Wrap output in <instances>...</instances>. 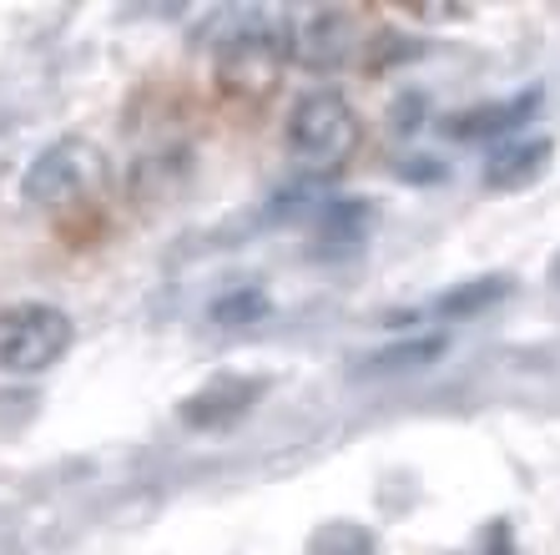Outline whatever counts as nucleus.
Instances as JSON below:
<instances>
[{
  "label": "nucleus",
  "mask_w": 560,
  "mask_h": 555,
  "mask_svg": "<svg viewBox=\"0 0 560 555\" xmlns=\"http://www.w3.org/2000/svg\"><path fill=\"white\" fill-rule=\"evenodd\" d=\"M308 555H374V541L359 525H328V530H318V541L308 545Z\"/></svg>",
  "instance_id": "nucleus-11"
},
{
  "label": "nucleus",
  "mask_w": 560,
  "mask_h": 555,
  "mask_svg": "<svg viewBox=\"0 0 560 555\" xmlns=\"http://www.w3.org/2000/svg\"><path fill=\"white\" fill-rule=\"evenodd\" d=\"M258 400H262V379L228 369V374L208 379V384H202V389L192 394V400L183 404V425H192V429L233 425L237 414H248Z\"/></svg>",
  "instance_id": "nucleus-5"
},
{
  "label": "nucleus",
  "mask_w": 560,
  "mask_h": 555,
  "mask_svg": "<svg viewBox=\"0 0 560 555\" xmlns=\"http://www.w3.org/2000/svg\"><path fill=\"white\" fill-rule=\"evenodd\" d=\"M262 313H268V293H262V288H233V293H222L218 303H212V323H228V328L258 323Z\"/></svg>",
  "instance_id": "nucleus-10"
},
{
  "label": "nucleus",
  "mask_w": 560,
  "mask_h": 555,
  "mask_svg": "<svg viewBox=\"0 0 560 555\" xmlns=\"http://www.w3.org/2000/svg\"><path fill=\"white\" fill-rule=\"evenodd\" d=\"M353 51V21L334 5H303L288 21V56L303 66H339Z\"/></svg>",
  "instance_id": "nucleus-4"
},
{
  "label": "nucleus",
  "mask_w": 560,
  "mask_h": 555,
  "mask_svg": "<svg viewBox=\"0 0 560 555\" xmlns=\"http://www.w3.org/2000/svg\"><path fill=\"white\" fill-rule=\"evenodd\" d=\"M546 162H550V142L510 147V152H500L495 162H490L485 187H490V193H521V187H530V182L546 172Z\"/></svg>",
  "instance_id": "nucleus-6"
},
{
  "label": "nucleus",
  "mask_w": 560,
  "mask_h": 555,
  "mask_svg": "<svg viewBox=\"0 0 560 555\" xmlns=\"http://www.w3.org/2000/svg\"><path fill=\"white\" fill-rule=\"evenodd\" d=\"M550 284L560 288V253H556V263H550Z\"/></svg>",
  "instance_id": "nucleus-12"
},
{
  "label": "nucleus",
  "mask_w": 560,
  "mask_h": 555,
  "mask_svg": "<svg viewBox=\"0 0 560 555\" xmlns=\"http://www.w3.org/2000/svg\"><path fill=\"white\" fill-rule=\"evenodd\" d=\"M71 349V319L56 303H15L0 313V369L31 379Z\"/></svg>",
  "instance_id": "nucleus-3"
},
{
  "label": "nucleus",
  "mask_w": 560,
  "mask_h": 555,
  "mask_svg": "<svg viewBox=\"0 0 560 555\" xmlns=\"http://www.w3.org/2000/svg\"><path fill=\"white\" fill-rule=\"evenodd\" d=\"M353 147H359V112L339 91H308L288 112V157L299 167L334 172L353 157Z\"/></svg>",
  "instance_id": "nucleus-1"
},
{
  "label": "nucleus",
  "mask_w": 560,
  "mask_h": 555,
  "mask_svg": "<svg viewBox=\"0 0 560 555\" xmlns=\"http://www.w3.org/2000/svg\"><path fill=\"white\" fill-rule=\"evenodd\" d=\"M440 354H444V338H399V344H384L378 354H369V359L359 363V374H378V379L419 374V369H430Z\"/></svg>",
  "instance_id": "nucleus-7"
},
{
  "label": "nucleus",
  "mask_w": 560,
  "mask_h": 555,
  "mask_svg": "<svg viewBox=\"0 0 560 555\" xmlns=\"http://www.w3.org/2000/svg\"><path fill=\"white\" fill-rule=\"evenodd\" d=\"M505 293H510V278H475V284H465V288H450V293L440 298V313L444 319H469V313L495 309Z\"/></svg>",
  "instance_id": "nucleus-9"
},
{
  "label": "nucleus",
  "mask_w": 560,
  "mask_h": 555,
  "mask_svg": "<svg viewBox=\"0 0 560 555\" xmlns=\"http://www.w3.org/2000/svg\"><path fill=\"white\" fill-rule=\"evenodd\" d=\"M540 106V96L535 91H525L521 102H510V106H500V102H490V106H475V112H465V117H455L450 122V137H465V142H475V137H490V131H505V127H515V122H525Z\"/></svg>",
  "instance_id": "nucleus-8"
},
{
  "label": "nucleus",
  "mask_w": 560,
  "mask_h": 555,
  "mask_svg": "<svg viewBox=\"0 0 560 555\" xmlns=\"http://www.w3.org/2000/svg\"><path fill=\"white\" fill-rule=\"evenodd\" d=\"M106 177V152L86 137H61L40 157H31L26 177H21V197L31 207H46V212H61V207L81 203L86 193H96Z\"/></svg>",
  "instance_id": "nucleus-2"
}]
</instances>
